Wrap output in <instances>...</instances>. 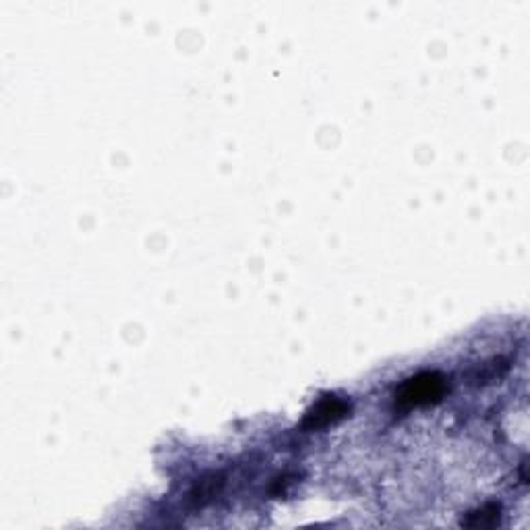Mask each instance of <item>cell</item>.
<instances>
[{
	"mask_svg": "<svg viewBox=\"0 0 530 530\" xmlns=\"http://www.w3.org/2000/svg\"><path fill=\"white\" fill-rule=\"evenodd\" d=\"M442 392L444 381L437 375H420V378L404 383L400 392V402H404V404H425V402L439 398Z\"/></svg>",
	"mask_w": 530,
	"mask_h": 530,
	"instance_id": "6da1fadb",
	"label": "cell"
}]
</instances>
